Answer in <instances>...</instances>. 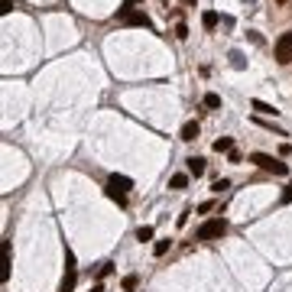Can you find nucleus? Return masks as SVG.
<instances>
[{
	"instance_id": "obj_12",
	"label": "nucleus",
	"mask_w": 292,
	"mask_h": 292,
	"mask_svg": "<svg viewBox=\"0 0 292 292\" xmlns=\"http://www.w3.org/2000/svg\"><path fill=\"white\" fill-rule=\"evenodd\" d=\"M231 149H234V140H231V137L215 140V153H231Z\"/></svg>"
},
{
	"instance_id": "obj_2",
	"label": "nucleus",
	"mask_w": 292,
	"mask_h": 292,
	"mask_svg": "<svg viewBox=\"0 0 292 292\" xmlns=\"http://www.w3.org/2000/svg\"><path fill=\"white\" fill-rule=\"evenodd\" d=\"M224 234H227V221L224 218H211V221H205V224L195 231L198 241H221Z\"/></svg>"
},
{
	"instance_id": "obj_15",
	"label": "nucleus",
	"mask_w": 292,
	"mask_h": 292,
	"mask_svg": "<svg viewBox=\"0 0 292 292\" xmlns=\"http://www.w3.org/2000/svg\"><path fill=\"white\" fill-rule=\"evenodd\" d=\"M153 234H156L153 227H149V224H143V227L137 231V241H140V244H146V241H153Z\"/></svg>"
},
{
	"instance_id": "obj_11",
	"label": "nucleus",
	"mask_w": 292,
	"mask_h": 292,
	"mask_svg": "<svg viewBox=\"0 0 292 292\" xmlns=\"http://www.w3.org/2000/svg\"><path fill=\"white\" fill-rule=\"evenodd\" d=\"M185 185H189V172H175L169 179V189H175V192H182Z\"/></svg>"
},
{
	"instance_id": "obj_1",
	"label": "nucleus",
	"mask_w": 292,
	"mask_h": 292,
	"mask_svg": "<svg viewBox=\"0 0 292 292\" xmlns=\"http://www.w3.org/2000/svg\"><path fill=\"white\" fill-rule=\"evenodd\" d=\"M250 163L256 166V169H263V172L289 175V166H286V163H279V159H276V156H270V153H250Z\"/></svg>"
},
{
	"instance_id": "obj_4",
	"label": "nucleus",
	"mask_w": 292,
	"mask_h": 292,
	"mask_svg": "<svg viewBox=\"0 0 292 292\" xmlns=\"http://www.w3.org/2000/svg\"><path fill=\"white\" fill-rule=\"evenodd\" d=\"M276 62L279 65H289L292 62V33H286V36L276 39Z\"/></svg>"
},
{
	"instance_id": "obj_24",
	"label": "nucleus",
	"mask_w": 292,
	"mask_h": 292,
	"mask_svg": "<svg viewBox=\"0 0 292 292\" xmlns=\"http://www.w3.org/2000/svg\"><path fill=\"white\" fill-rule=\"evenodd\" d=\"M282 201H292V189H286V192H282Z\"/></svg>"
},
{
	"instance_id": "obj_19",
	"label": "nucleus",
	"mask_w": 292,
	"mask_h": 292,
	"mask_svg": "<svg viewBox=\"0 0 292 292\" xmlns=\"http://www.w3.org/2000/svg\"><path fill=\"white\" fill-rule=\"evenodd\" d=\"M111 273H114V263H101V270H97V276H101V279H108Z\"/></svg>"
},
{
	"instance_id": "obj_21",
	"label": "nucleus",
	"mask_w": 292,
	"mask_h": 292,
	"mask_svg": "<svg viewBox=\"0 0 292 292\" xmlns=\"http://www.w3.org/2000/svg\"><path fill=\"white\" fill-rule=\"evenodd\" d=\"M227 163H234V166H237V163H244V156L237 153V149H231V153H227Z\"/></svg>"
},
{
	"instance_id": "obj_10",
	"label": "nucleus",
	"mask_w": 292,
	"mask_h": 292,
	"mask_svg": "<svg viewBox=\"0 0 292 292\" xmlns=\"http://www.w3.org/2000/svg\"><path fill=\"white\" fill-rule=\"evenodd\" d=\"M253 111L256 114H263V117H276V108H273V104H267V101H253Z\"/></svg>"
},
{
	"instance_id": "obj_8",
	"label": "nucleus",
	"mask_w": 292,
	"mask_h": 292,
	"mask_svg": "<svg viewBox=\"0 0 292 292\" xmlns=\"http://www.w3.org/2000/svg\"><path fill=\"white\" fill-rule=\"evenodd\" d=\"M179 140H185V143H192V140H198V120H189L182 127V134H179Z\"/></svg>"
},
{
	"instance_id": "obj_17",
	"label": "nucleus",
	"mask_w": 292,
	"mask_h": 292,
	"mask_svg": "<svg viewBox=\"0 0 292 292\" xmlns=\"http://www.w3.org/2000/svg\"><path fill=\"white\" fill-rule=\"evenodd\" d=\"M169 247H172V241H156L153 253H156V256H166V253H169Z\"/></svg>"
},
{
	"instance_id": "obj_9",
	"label": "nucleus",
	"mask_w": 292,
	"mask_h": 292,
	"mask_svg": "<svg viewBox=\"0 0 292 292\" xmlns=\"http://www.w3.org/2000/svg\"><path fill=\"white\" fill-rule=\"evenodd\" d=\"M218 23H221V13H215V10H205V13H201V26H205V30H215Z\"/></svg>"
},
{
	"instance_id": "obj_13",
	"label": "nucleus",
	"mask_w": 292,
	"mask_h": 292,
	"mask_svg": "<svg viewBox=\"0 0 292 292\" xmlns=\"http://www.w3.org/2000/svg\"><path fill=\"white\" fill-rule=\"evenodd\" d=\"M120 286H123V292H134V289L140 286V276H137V273H130V276H123Z\"/></svg>"
},
{
	"instance_id": "obj_23",
	"label": "nucleus",
	"mask_w": 292,
	"mask_h": 292,
	"mask_svg": "<svg viewBox=\"0 0 292 292\" xmlns=\"http://www.w3.org/2000/svg\"><path fill=\"white\" fill-rule=\"evenodd\" d=\"M13 10V0H4V4H0V13H10Z\"/></svg>"
},
{
	"instance_id": "obj_27",
	"label": "nucleus",
	"mask_w": 292,
	"mask_h": 292,
	"mask_svg": "<svg viewBox=\"0 0 292 292\" xmlns=\"http://www.w3.org/2000/svg\"><path fill=\"white\" fill-rule=\"evenodd\" d=\"M182 4H185V7H192V4H195V0H182Z\"/></svg>"
},
{
	"instance_id": "obj_22",
	"label": "nucleus",
	"mask_w": 292,
	"mask_h": 292,
	"mask_svg": "<svg viewBox=\"0 0 292 292\" xmlns=\"http://www.w3.org/2000/svg\"><path fill=\"white\" fill-rule=\"evenodd\" d=\"M211 208H215V201H201V205H198V211H201V215H208Z\"/></svg>"
},
{
	"instance_id": "obj_6",
	"label": "nucleus",
	"mask_w": 292,
	"mask_h": 292,
	"mask_svg": "<svg viewBox=\"0 0 292 292\" xmlns=\"http://www.w3.org/2000/svg\"><path fill=\"white\" fill-rule=\"evenodd\" d=\"M108 185H111V189H117V192H123V195H127L130 189H134V182H130L127 175H117V172H114L111 179H108Z\"/></svg>"
},
{
	"instance_id": "obj_7",
	"label": "nucleus",
	"mask_w": 292,
	"mask_h": 292,
	"mask_svg": "<svg viewBox=\"0 0 292 292\" xmlns=\"http://www.w3.org/2000/svg\"><path fill=\"white\" fill-rule=\"evenodd\" d=\"M185 166H189V175H195V179H198V175H205V159H201V156L185 159Z\"/></svg>"
},
{
	"instance_id": "obj_25",
	"label": "nucleus",
	"mask_w": 292,
	"mask_h": 292,
	"mask_svg": "<svg viewBox=\"0 0 292 292\" xmlns=\"http://www.w3.org/2000/svg\"><path fill=\"white\" fill-rule=\"evenodd\" d=\"M123 4H127V7H134V4H143V0H123Z\"/></svg>"
},
{
	"instance_id": "obj_26",
	"label": "nucleus",
	"mask_w": 292,
	"mask_h": 292,
	"mask_svg": "<svg viewBox=\"0 0 292 292\" xmlns=\"http://www.w3.org/2000/svg\"><path fill=\"white\" fill-rule=\"evenodd\" d=\"M91 292H104V286H101V282H97V286H94V289H91Z\"/></svg>"
},
{
	"instance_id": "obj_20",
	"label": "nucleus",
	"mask_w": 292,
	"mask_h": 292,
	"mask_svg": "<svg viewBox=\"0 0 292 292\" xmlns=\"http://www.w3.org/2000/svg\"><path fill=\"white\" fill-rule=\"evenodd\" d=\"M175 36H179V39H189V26L179 23V26H175Z\"/></svg>"
},
{
	"instance_id": "obj_5",
	"label": "nucleus",
	"mask_w": 292,
	"mask_h": 292,
	"mask_svg": "<svg viewBox=\"0 0 292 292\" xmlns=\"http://www.w3.org/2000/svg\"><path fill=\"white\" fill-rule=\"evenodd\" d=\"M75 282H78V270H75V263H72V253H68V267H65V276H62L59 292H72Z\"/></svg>"
},
{
	"instance_id": "obj_14",
	"label": "nucleus",
	"mask_w": 292,
	"mask_h": 292,
	"mask_svg": "<svg viewBox=\"0 0 292 292\" xmlns=\"http://www.w3.org/2000/svg\"><path fill=\"white\" fill-rule=\"evenodd\" d=\"M205 108H208V111H218V108H221V94L208 91V94H205Z\"/></svg>"
},
{
	"instance_id": "obj_18",
	"label": "nucleus",
	"mask_w": 292,
	"mask_h": 292,
	"mask_svg": "<svg viewBox=\"0 0 292 292\" xmlns=\"http://www.w3.org/2000/svg\"><path fill=\"white\" fill-rule=\"evenodd\" d=\"M227 189H231V182H227V179H218L215 185H211V192H215V195H221V192H227Z\"/></svg>"
},
{
	"instance_id": "obj_16",
	"label": "nucleus",
	"mask_w": 292,
	"mask_h": 292,
	"mask_svg": "<svg viewBox=\"0 0 292 292\" xmlns=\"http://www.w3.org/2000/svg\"><path fill=\"white\" fill-rule=\"evenodd\" d=\"M104 192H108V198H111V201H117V205H127V195H123V192L111 189V185H108V189H104Z\"/></svg>"
},
{
	"instance_id": "obj_3",
	"label": "nucleus",
	"mask_w": 292,
	"mask_h": 292,
	"mask_svg": "<svg viewBox=\"0 0 292 292\" xmlns=\"http://www.w3.org/2000/svg\"><path fill=\"white\" fill-rule=\"evenodd\" d=\"M117 20H120L123 26H149V16H146L143 10H137V7H127V4L117 10Z\"/></svg>"
}]
</instances>
